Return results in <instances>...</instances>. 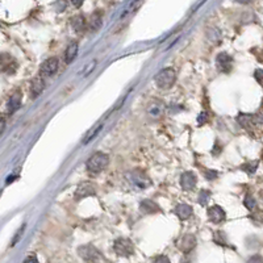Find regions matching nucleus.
<instances>
[{"label":"nucleus","instance_id":"1","mask_svg":"<svg viewBox=\"0 0 263 263\" xmlns=\"http://www.w3.org/2000/svg\"><path fill=\"white\" fill-rule=\"evenodd\" d=\"M125 179L136 190H146L152 186V179L142 170H132L125 174Z\"/></svg>","mask_w":263,"mask_h":263},{"label":"nucleus","instance_id":"2","mask_svg":"<svg viewBox=\"0 0 263 263\" xmlns=\"http://www.w3.org/2000/svg\"><path fill=\"white\" fill-rule=\"evenodd\" d=\"M108 164H110V156L107 154L102 153V152H98V153L90 156V160H87L86 166H87V170L90 172L98 174V172H102L104 168H107Z\"/></svg>","mask_w":263,"mask_h":263},{"label":"nucleus","instance_id":"3","mask_svg":"<svg viewBox=\"0 0 263 263\" xmlns=\"http://www.w3.org/2000/svg\"><path fill=\"white\" fill-rule=\"evenodd\" d=\"M175 80H176V74H175L174 68H171L160 70V72L156 75V78H154V82H156V87L160 90L171 88V87L174 86Z\"/></svg>","mask_w":263,"mask_h":263},{"label":"nucleus","instance_id":"4","mask_svg":"<svg viewBox=\"0 0 263 263\" xmlns=\"http://www.w3.org/2000/svg\"><path fill=\"white\" fill-rule=\"evenodd\" d=\"M78 254L80 258L87 263H103L104 260L100 252L92 245H83L78 249Z\"/></svg>","mask_w":263,"mask_h":263},{"label":"nucleus","instance_id":"5","mask_svg":"<svg viewBox=\"0 0 263 263\" xmlns=\"http://www.w3.org/2000/svg\"><path fill=\"white\" fill-rule=\"evenodd\" d=\"M114 250L118 256H130L134 254L133 242L128 238H118L114 244Z\"/></svg>","mask_w":263,"mask_h":263},{"label":"nucleus","instance_id":"6","mask_svg":"<svg viewBox=\"0 0 263 263\" xmlns=\"http://www.w3.org/2000/svg\"><path fill=\"white\" fill-rule=\"evenodd\" d=\"M18 60L12 57L11 54H0V72L4 74H14L18 70Z\"/></svg>","mask_w":263,"mask_h":263},{"label":"nucleus","instance_id":"7","mask_svg":"<svg viewBox=\"0 0 263 263\" xmlns=\"http://www.w3.org/2000/svg\"><path fill=\"white\" fill-rule=\"evenodd\" d=\"M58 66H60V60L56 57H52L49 60H46L41 64V68H40V76L41 78H48V76H53L58 70Z\"/></svg>","mask_w":263,"mask_h":263},{"label":"nucleus","instance_id":"8","mask_svg":"<svg viewBox=\"0 0 263 263\" xmlns=\"http://www.w3.org/2000/svg\"><path fill=\"white\" fill-rule=\"evenodd\" d=\"M216 64L217 68H218L221 72L228 74V72H230L232 68H233V58L228 53L222 52V53H220L216 57Z\"/></svg>","mask_w":263,"mask_h":263},{"label":"nucleus","instance_id":"9","mask_svg":"<svg viewBox=\"0 0 263 263\" xmlns=\"http://www.w3.org/2000/svg\"><path fill=\"white\" fill-rule=\"evenodd\" d=\"M146 112H148V114H149L152 118H160L164 112V103L158 99L153 100V102H150V103L148 104Z\"/></svg>","mask_w":263,"mask_h":263},{"label":"nucleus","instance_id":"10","mask_svg":"<svg viewBox=\"0 0 263 263\" xmlns=\"http://www.w3.org/2000/svg\"><path fill=\"white\" fill-rule=\"evenodd\" d=\"M225 210L221 208L220 206H210V210H208V218H210V222H214V224H220L222 221L225 220Z\"/></svg>","mask_w":263,"mask_h":263},{"label":"nucleus","instance_id":"11","mask_svg":"<svg viewBox=\"0 0 263 263\" xmlns=\"http://www.w3.org/2000/svg\"><path fill=\"white\" fill-rule=\"evenodd\" d=\"M95 194L96 190L94 184H91V183H82V184L78 186V188L75 191V199H84V198H88V196L95 195Z\"/></svg>","mask_w":263,"mask_h":263},{"label":"nucleus","instance_id":"12","mask_svg":"<svg viewBox=\"0 0 263 263\" xmlns=\"http://www.w3.org/2000/svg\"><path fill=\"white\" fill-rule=\"evenodd\" d=\"M196 183H198V179H196L195 174L191 172V171H186L184 174L182 175L180 184L182 187H183V190H186V191H192V190H195Z\"/></svg>","mask_w":263,"mask_h":263},{"label":"nucleus","instance_id":"13","mask_svg":"<svg viewBox=\"0 0 263 263\" xmlns=\"http://www.w3.org/2000/svg\"><path fill=\"white\" fill-rule=\"evenodd\" d=\"M22 95L20 91H16V92L12 94L11 98L8 99V103H7L8 114H14V112H16V110L20 108V106H22Z\"/></svg>","mask_w":263,"mask_h":263},{"label":"nucleus","instance_id":"14","mask_svg":"<svg viewBox=\"0 0 263 263\" xmlns=\"http://www.w3.org/2000/svg\"><path fill=\"white\" fill-rule=\"evenodd\" d=\"M196 246V238L195 236L192 234H186L183 236L179 241V249L183 252H190L191 250H194V248Z\"/></svg>","mask_w":263,"mask_h":263},{"label":"nucleus","instance_id":"15","mask_svg":"<svg viewBox=\"0 0 263 263\" xmlns=\"http://www.w3.org/2000/svg\"><path fill=\"white\" fill-rule=\"evenodd\" d=\"M44 88H45V82H44V78L41 76H37L32 80V84H30V96L33 99H36L37 96H40L42 94Z\"/></svg>","mask_w":263,"mask_h":263},{"label":"nucleus","instance_id":"16","mask_svg":"<svg viewBox=\"0 0 263 263\" xmlns=\"http://www.w3.org/2000/svg\"><path fill=\"white\" fill-rule=\"evenodd\" d=\"M174 212L180 220L184 221L192 216V206H188V204H178L175 206Z\"/></svg>","mask_w":263,"mask_h":263},{"label":"nucleus","instance_id":"17","mask_svg":"<svg viewBox=\"0 0 263 263\" xmlns=\"http://www.w3.org/2000/svg\"><path fill=\"white\" fill-rule=\"evenodd\" d=\"M72 26L76 33H83L87 28V22H86L84 16L82 14H76L72 18Z\"/></svg>","mask_w":263,"mask_h":263},{"label":"nucleus","instance_id":"18","mask_svg":"<svg viewBox=\"0 0 263 263\" xmlns=\"http://www.w3.org/2000/svg\"><path fill=\"white\" fill-rule=\"evenodd\" d=\"M102 24H103V16L100 14L99 11L94 12L91 18H90V24L88 28L91 32H96V30H99L102 28Z\"/></svg>","mask_w":263,"mask_h":263},{"label":"nucleus","instance_id":"19","mask_svg":"<svg viewBox=\"0 0 263 263\" xmlns=\"http://www.w3.org/2000/svg\"><path fill=\"white\" fill-rule=\"evenodd\" d=\"M140 210L145 214H156V212L160 210V206H156L154 202H152V200L146 199V200H144V202H141V204H140Z\"/></svg>","mask_w":263,"mask_h":263},{"label":"nucleus","instance_id":"20","mask_svg":"<svg viewBox=\"0 0 263 263\" xmlns=\"http://www.w3.org/2000/svg\"><path fill=\"white\" fill-rule=\"evenodd\" d=\"M76 54H78V42H72L66 49V53H64L66 64H72L76 57Z\"/></svg>","mask_w":263,"mask_h":263},{"label":"nucleus","instance_id":"21","mask_svg":"<svg viewBox=\"0 0 263 263\" xmlns=\"http://www.w3.org/2000/svg\"><path fill=\"white\" fill-rule=\"evenodd\" d=\"M103 122H99V124H96L95 126H92V128L90 129V130L87 132V134L84 136V138H83V145H87L90 141H92L96 136H98V133L103 129Z\"/></svg>","mask_w":263,"mask_h":263},{"label":"nucleus","instance_id":"22","mask_svg":"<svg viewBox=\"0 0 263 263\" xmlns=\"http://www.w3.org/2000/svg\"><path fill=\"white\" fill-rule=\"evenodd\" d=\"M237 122L244 128H249L250 125L252 124V114H240L238 118H237Z\"/></svg>","mask_w":263,"mask_h":263},{"label":"nucleus","instance_id":"23","mask_svg":"<svg viewBox=\"0 0 263 263\" xmlns=\"http://www.w3.org/2000/svg\"><path fill=\"white\" fill-rule=\"evenodd\" d=\"M244 204H245V206L248 208L249 210H256V199L252 198V195H246L245 200H244Z\"/></svg>","mask_w":263,"mask_h":263},{"label":"nucleus","instance_id":"24","mask_svg":"<svg viewBox=\"0 0 263 263\" xmlns=\"http://www.w3.org/2000/svg\"><path fill=\"white\" fill-rule=\"evenodd\" d=\"M214 241L218 245H226V237H225V234L221 230H217L214 233Z\"/></svg>","mask_w":263,"mask_h":263},{"label":"nucleus","instance_id":"25","mask_svg":"<svg viewBox=\"0 0 263 263\" xmlns=\"http://www.w3.org/2000/svg\"><path fill=\"white\" fill-rule=\"evenodd\" d=\"M210 194L206 190H203V191H200V195H199V203L202 204V206H206V203H208V200H210Z\"/></svg>","mask_w":263,"mask_h":263},{"label":"nucleus","instance_id":"26","mask_svg":"<svg viewBox=\"0 0 263 263\" xmlns=\"http://www.w3.org/2000/svg\"><path fill=\"white\" fill-rule=\"evenodd\" d=\"M256 166H258V164H256V162H254V164H244V166H242L241 168H242V170L248 171L249 174H254V172H256Z\"/></svg>","mask_w":263,"mask_h":263},{"label":"nucleus","instance_id":"27","mask_svg":"<svg viewBox=\"0 0 263 263\" xmlns=\"http://www.w3.org/2000/svg\"><path fill=\"white\" fill-rule=\"evenodd\" d=\"M152 263H171V262H170V260H168V256H156Z\"/></svg>","mask_w":263,"mask_h":263},{"label":"nucleus","instance_id":"28","mask_svg":"<svg viewBox=\"0 0 263 263\" xmlns=\"http://www.w3.org/2000/svg\"><path fill=\"white\" fill-rule=\"evenodd\" d=\"M206 120H208V114L206 112H202L199 114V118H198V124L203 125L204 122H206Z\"/></svg>","mask_w":263,"mask_h":263},{"label":"nucleus","instance_id":"29","mask_svg":"<svg viewBox=\"0 0 263 263\" xmlns=\"http://www.w3.org/2000/svg\"><path fill=\"white\" fill-rule=\"evenodd\" d=\"M252 124H263V114H258L252 116Z\"/></svg>","mask_w":263,"mask_h":263},{"label":"nucleus","instance_id":"30","mask_svg":"<svg viewBox=\"0 0 263 263\" xmlns=\"http://www.w3.org/2000/svg\"><path fill=\"white\" fill-rule=\"evenodd\" d=\"M246 263H263V258L256 254V256H252V258H249V260Z\"/></svg>","mask_w":263,"mask_h":263},{"label":"nucleus","instance_id":"31","mask_svg":"<svg viewBox=\"0 0 263 263\" xmlns=\"http://www.w3.org/2000/svg\"><path fill=\"white\" fill-rule=\"evenodd\" d=\"M217 172L216 171H210V170H208V171H206V179H210V180H214V179H216L217 178Z\"/></svg>","mask_w":263,"mask_h":263},{"label":"nucleus","instance_id":"32","mask_svg":"<svg viewBox=\"0 0 263 263\" xmlns=\"http://www.w3.org/2000/svg\"><path fill=\"white\" fill-rule=\"evenodd\" d=\"M24 263H38V260H37L34 256H29L28 258L24 260Z\"/></svg>","mask_w":263,"mask_h":263},{"label":"nucleus","instance_id":"33","mask_svg":"<svg viewBox=\"0 0 263 263\" xmlns=\"http://www.w3.org/2000/svg\"><path fill=\"white\" fill-rule=\"evenodd\" d=\"M4 129H6V120L3 118H0V136L3 134Z\"/></svg>","mask_w":263,"mask_h":263}]
</instances>
